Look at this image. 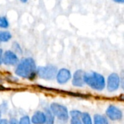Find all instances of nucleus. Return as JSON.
Segmentation results:
<instances>
[{
  "instance_id": "obj_4",
  "label": "nucleus",
  "mask_w": 124,
  "mask_h": 124,
  "mask_svg": "<svg viewBox=\"0 0 124 124\" xmlns=\"http://www.w3.org/2000/svg\"><path fill=\"white\" fill-rule=\"evenodd\" d=\"M57 68L56 66L49 65L46 66H40L36 69V75L44 80H53L56 77Z\"/></svg>"
},
{
  "instance_id": "obj_2",
  "label": "nucleus",
  "mask_w": 124,
  "mask_h": 124,
  "mask_svg": "<svg viewBox=\"0 0 124 124\" xmlns=\"http://www.w3.org/2000/svg\"><path fill=\"white\" fill-rule=\"evenodd\" d=\"M84 80L85 84L97 91H102L106 86L105 77L97 72L84 73Z\"/></svg>"
},
{
  "instance_id": "obj_24",
  "label": "nucleus",
  "mask_w": 124,
  "mask_h": 124,
  "mask_svg": "<svg viewBox=\"0 0 124 124\" xmlns=\"http://www.w3.org/2000/svg\"><path fill=\"white\" fill-rule=\"evenodd\" d=\"M21 2H23V3H25V2H27V1L28 0H20Z\"/></svg>"
},
{
  "instance_id": "obj_19",
  "label": "nucleus",
  "mask_w": 124,
  "mask_h": 124,
  "mask_svg": "<svg viewBox=\"0 0 124 124\" xmlns=\"http://www.w3.org/2000/svg\"><path fill=\"white\" fill-rule=\"evenodd\" d=\"M70 124H83L81 122V118L78 117H71Z\"/></svg>"
},
{
  "instance_id": "obj_25",
  "label": "nucleus",
  "mask_w": 124,
  "mask_h": 124,
  "mask_svg": "<svg viewBox=\"0 0 124 124\" xmlns=\"http://www.w3.org/2000/svg\"><path fill=\"white\" fill-rule=\"evenodd\" d=\"M105 124H109V122H108V120H106V121H105Z\"/></svg>"
},
{
  "instance_id": "obj_3",
  "label": "nucleus",
  "mask_w": 124,
  "mask_h": 124,
  "mask_svg": "<svg viewBox=\"0 0 124 124\" xmlns=\"http://www.w3.org/2000/svg\"><path fill=\"white\" fill-rule=\"evenodd\" d=\"M49 110L54 116L57 117L60 122L65 123L68 121L69 118V112L65 105L57 102H53L51 104Z\"/></svg>"
},
{
  "instance_id": "obj_12",
  "label": "nucleus",
  "mask_w": 124,
  "mask_h": 124,
  "mask_svg": "<svg viewBox=\"0 0 124 124\" xmlns=\"http://www.w3.org/2000/svg\"><path fill=\"white\" fill-rule=\"evenodd\" d=\"M46 121L44 124H54V116L49 109H46Z\"/></svg>"
},
{
  "instance_id": "obj_22",
  "label": "nucleus",
  "mask_w": 124,
  "mask_h": 124,
  "mask_svg": "<svg viewBox=\"0 0 124 124\" xmlns=\"http://www.w3.org/2000/svg\"><path fill=\"white\" fill-rule=\"evenodd\" d=\"M2 54H3V50L0 48V65L2 63Z\"/></svg>"
},
{
  "instance_id": "obj_20",
  "label": "nucleus",
  "mask_w": 124,
  "mask_h": 124,
  "mask_svg": "<svg viewBox=\"0 0 124 124\" xmlns=\"http://www.w3.org/2000/svg\"><path fill=\"white\" fill-rule=\"evenodd\" d=\"M9 124H19L18 120L15 118H12L9 121Z\"/></svg>"
},
{
  "instance_id": "obj_10",
  "label": "nucleus",
  "mask_w": 124,
  "mask_h": 124,
  "mask_svg": "<svg viewBox=\"0 0 124 124\" xmlns=\"http://www.w3.org/2000/svg\"><path fill=\"white\" fill-rule=\"evenodd\" d=\"M46 121V114L44 112L38 110L36 111L31 118V124H44Z\"/></svg>"
},
{
  "instance_id": "obj_1",
  "label": "nucleus",
  "mask_w": 124,
  "mask_h": 124,
  "mask_svg": "<svg viewBox=\"0 0 124 124\" xmlns=\"http://www.w3.org/2000/svg\"><path fill=\"white\" fill-rule=\"evenodd\" d=\"M36 69L37 67L34 60L31 57H26L18 62L15 73L19 77L33 80L37 76Z\"/></svg>"
},
{
  "instance_id": "obj_6",
  "label": "nucleus",
  "mask_w": 124,
  "mask_h": 124,
  "mask_svg": "<svg viewBox=\"0 0 124 124\" xmlns=\"http://www.w3.org/2000/svg\"><path fill=\"white\" fill-rule=\"evenodd\" d=\"M19 58L16 53L13 51L7 50L5 52H3L2 54V63L6 65L13 66L18 63Z\"/></svg>"
},
{
  "instance_id": "obj_11",
  "label": "nucleus",
  "mask_w": 124,
  "mask_h": 124,
  "mask_svg": "<svg viewBox=\"0 0 124 124\" xmlns=\"http://www.w3.org/2000/svg\"><path fill=\"white\" fill-rule=\"evenodd\" d=\"M12 39V34L7 31H0V42H7Z\"/></svg>"
},
{
  "instance_id": "obj_18",
  "label": "nucleus",
  "mask_w": 124,
  "mask_h": 124,
  "mask_svg": "<svg viewBox=\"0 0 124 124\" xmlns=\"http://www.w3.org/2000/svg\"><path fill=\"white\" fill-rule=\"evenodd\" d=\"M81 112L80 110H71L69 113V116H70V117H78V118H81Z\"/></svg>"
},
{
  "instance_id": "obj_16",
  "label": "nucleus",
  "mask_w": 124,
  "mask_h": 124,
  "mask_svg": "<svg viewBox=\"0 0 124 124\" xmlns=\"http://www.w3.org/2000/svg\"><path fill=\"white\" fill-rule=\"evenodd\" d=\"M12 49L15 53H18V54H22L23 50L20 46V44L17 41H14L12 43Z\"/></svg>"
},
{
  "instance_id": "obj_8",
  "label": "nucleus",
  "mask_w": 124,
  "mask_h": 124,
  "mask_svg": "<svg viewBox=\"0 0 124 124\" xmlns=\"http://www.w3.org/2000/svg\"><path fill=\"white\" fill-rule=\"evenodd\" d=\"M71 73L67 68H61L57 70L56 74V79L58 84H65L68 83L71 78Z\"/></svg>"
},
{
  "instance_id": "obj_23",
  "label": "nucleus",
  "mask_w": 124,
  "mask_h": 124,
  "mask_svg": "<svg viewBox=\"0 0 124 124\" xmlns=\"http://www.w3.org/2000/svg\"><path fill=\"white\" fill-rule=\"evenodd\" d=\"M113 1H114L116 3H124V0H113Z\"/></svg>"
},
{
  "instance_id": "obj_13",
  "label": "nucleus",
  "mask_w": 124,
  "mask_h": 124,
  "mask_svg": "<svg viewBox=\"0 0 124 124\" xmlns=\"http://www.w3.org/2000/svg\"><path fill=\"white\" fill-rule=\"evenodd\" d=\"M81 120L83 124H93L92 117L88 113H82L81 116Z\"/></svg>"
},
{
  "instance_id": "obj_26",
  "label": "nucleus",
  "mask_w": 124,
  "mask_h": 124,
  "mask_svg": "<svg viewBox=\"0 0 124 124\" xmlns=\"http://www.w3.org/2000/svg\"><path fill=\"white\" fill-rule=\"evenodd\" d=\"M1 114H2V113H1V112L0 111V119H1Z\"/></svg>"
},
{
  "instance_id": "obj_27",
  "label": "nucleus",
  "mask_w": 124,
  "mask_h": 124,
  "mask_svg": "<svg viewBox=\"0 0 124 124\" xmlns=\"http://www.w3.org/2000/svg\"><path fill=\"white\" fill-rule=\"evenodd\" d=\"M1 79H0V83H1Z\"/></svg>"
},
{
  "instance_id": "obj_17",
  "label": "nucleus",
  "mask_w": 124,
  "mask_h": 124,
  "mask_svg": "<svg viewBox=\"0 0 124 124\" xmlns=\"http://www.w3.org/2000/svg\"><path fill=\"white\" fill-rule=\"evenodd\" d=\"M19 124H32L31 121V118L28 116H24L20 118V121H18Z\"/></svg>"
},
{
  "instance_id": "obj_5",
  "label": "nucleus",
  "mask_w": 124,
  "mask_h": 124,
  "mask_svg": "<svg viewBox=\"0 0 124 124\" xmlns=\"http://www.w3.org/2000/svg\"><path fill=\"white\" fill-rule=\"evenodd\" d=\"M121 84V77L116 73H113L109 75L107 80V89L109 92H113L118 90Z\"/></svg>"
},
{
  "instance_id": "obj_15",
  "label": "nucleus",
  "mask_w": 124,
  "mask_h": 124,
  "mask_svg": "<svg viewBox=\"0 0 124 124\" xmlns=\"http://www.w3.org/2000/svg\"><path fill=\"white\" fill-rule=\"evenodd\" d=\"M9 23L7 20V18L4 16H1L0 17V28L2 29H6L9 27Z\"/></svg>"
},
{
  "instance_id": "obj_9",
  "label": "nucleus",
  "mask_w": 124,
  "mask_h": 124,
  "mask_svg": "<svg viewBox=\"0 0 124 124\" xmlns=\"http://www.w3.org/2000/svg\"><path fill=\"white\" fill-rule=\"evenodd\" d=\"M84 72L82 70H77L73 75L72 84L76 87H82L85 84L84 80Z\"/></svg>"
},
{
  "instance_id": "obj_21",
  "label": "nucleus",
  "mask_w": 124,
  "mask_h": 124,
  "mask_svg": "<svg viewBox=\"0 0 124 124\" xmlns=\"http://www.w3.org/2000/svg\"><path fill=\"white\" fill-rule=\"evenodd\" d=\"M0 124H9V121L5 118H2L0 119Z\"/></svg>"
},
{
  "instance_id": "obj_7",
  "label": "nucleus",
  "mask_w": 124,
  "mask_h": 124,
  "mask_svg": "<svg viewBox=\"0 0 124 124\" xmlns=\"http://www.w3.org/2000/svg\"><path fill=\"white\" fill-rule=\"evenodd\" d=\"M106 116L111 121H120L123 118V112L115 105H110L106 110Z\"/></svg>"
},
{
  "instance_id": "obj_14",
  "label": "nucleus",
  "mask_w": 124,
  "mask_h": 124,
  "mask_svg": "<svg viewBox=\"0 0 124 124\" xmlns=\"http://www.w3.org/2000/svg\"><path fill=\"white\" fill-rule=\"evenodd\" d=\"M107 118L102 115L95 114L94 116V121L93 124H105Z\"/></svg>"
}]
</instances>
